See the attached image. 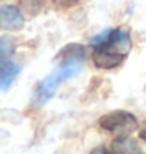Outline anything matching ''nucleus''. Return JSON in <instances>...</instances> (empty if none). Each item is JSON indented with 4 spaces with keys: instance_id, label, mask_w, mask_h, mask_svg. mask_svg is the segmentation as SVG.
<instances>
[{
    "instance_id": "1",
    "label": "nucleus",
    "mask_w": 146,
    "mask_h": 154,
    "mask_svg": "<svg viewBox=\"0 0 146 154\" xmlns=\"http://www.w3.org/2000/svg\"><path fill=\"white\" fill-rule=\"evenodd\" d=\"M93 61L97 68L112 69L121 65L130 52L132 41L127 32L121 29H108L91 41Z\"/></svg>"
},
{
    "instance_id": "2",
    "label": "nucleus",
    "mask_w": 146,
    "mask_h": 154,
    "mask_svg": "<svg viewBox=\"0 0 146 154\" xmlns=\"http://www.w3.org/2000/svg\"><path fill=\"white\" fill-rule=\"evenodd\" d=\"M80 68H82V63L65 61L63 66H60L58 69H55L53 72H50L36 88V94H35L36 102L38 104H46L55 94L60 83L68 80V79H71V77H74L80 71Z\"/></svg>"
},
{
    "instance_id": "3",
    "label": "nucleus",
    "mask_w": 146,
    "mask_h": 154,
    "mask_svg": "<svg viewBox=\"0 0 146 154\" xmlns=\"http://www.w3.org/2000/svg\"><path fill=\"white\" fill-rule=\"evenodd\" d=\"M99 126L102 129H105L107 132H110V134L121 137V135L132 134L138 128V123H137V118L132 113H129V112L116 110L99 118Z\"/></svg>"
},
{
    "instance_id": "4",
    "label": "nucleus",
    "mask_w": 146,
    "mask_h": 154,
    "mask_svg": "<svg viewBox=\"0 0 146 154\" xmlns=\"http://www.w3.org/2000/svg\"><path fill=\"white\" fill-rule=\"evenodd\" d=\"M0 22L5 30H19L24 25V16L16 6L3 5L0 8Z\"/></svg>"
},
{
    "instance_id": "5",
    "label": "nucleus",
    "mask_w": 146,
    "mask_h": 154,
    "mask_svg": "<svg viewBox=\"0 0 146 154\" xmlns=\"http://www.w3.org/2000/svg\"><path fill=\"white\" fill-rule=\"evenodd\" d=\"M112 148L115 154H143L138 143L129 135L116 137L112 143Z\"/></svg>"
},
{
    "instance_id": "6",
    "label": "nucleus",
    "mask_w": 146,
    "mask_h": 154,
    "mask_svg": "<svg viewBox=\"0 0 146 154\" xmlns=\"http://www.w3.org/2000/svg\"><path fill=\"white\" fill-rule=\"evenodd\" d=\"M20 71V68L17 65H14L13 61H10L8 58H2V66H0V82H2V88L6 90L10 87V83L13 82V79L16 77V74Z\"/></svg>"
},
{
    "instance_id": "7",
    "label": "nucleus",
    "mask_w": 146,
    "mask_h": 154,
    "mask_svg": "<svg viewBox=\"0 0 146 154\" xmlns=\"http://www.w3.org/2000/svg\"><path fill=\"white\" fill-rule=\"evenodd\" d=\"M20 3H22V6L29 13L36 14V13L41 10V6H43V0H20Z\"/></svg>"
},
{
    "instance_id": "8",
    "label": "nucleus",
    "mask_w": 146,
    "mask_h": 154,
    "mask_svg": "<svg viewBox=\"0 0 146 154\" xmlns=\"http://www.w3.org/2000/svg\"><path fill=\"white\" fill-rule=\"evenodd\" d=\"M11 51H13V43L10 41L8 36H3L2 41H0V54H2V58H8Z\"/></svg>"
},
{
    "instance_id": "9",
    "label": "nucleus",
    "mask_w": 146,
    "mask_h": 154,
    "mask_svg": "<svg viewBox=\"0 0 146 154\" xmlns=\"http://www.w3.org/2000/svg\"><path fill=\"white\" fill-rule=\"evenodd\" d=\"M57 5H60V6H71V5H74V3H77L79 0H53Z\"/></svg>"
},
{
    "instance_id": "10",
    "label": "nucleus",
    "mask_w": 146,
    "mask_h": 154,
    "mask_svg": "<svg viewBox=\"0 0 146 154\" xmlns=\"http://www.w3.org/2000/svg\"><path fill=\"white\" fill-rule=\"evenodd\" d=\"M91 154H112L110 151H107L105 148H96V149H93V152Z\"/></svg>"
},
{
    "instance_id": "11",
    "label": "nucleus",
    "mask_w": 146,
    "mask_h": 154,
    "mask_svg": "<svg viewBox=\"0 0 146 154\" xmlns=\"http://www.w3.org/2000/svg\"><path fill=\"white\" fill-rule=\"evenodd\" d=\"M140 135H141V138L146 142V121H144V124H143V128H141V132H140Z\"/></svg>"
}]
</instances>
